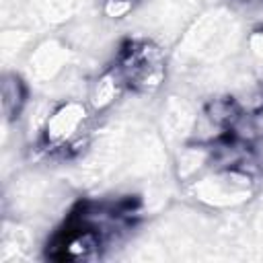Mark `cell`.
Listing matches in <instances>:
<instances>
[{"instance_id": "6da1fadb", "label": "cell", "mask_w": 263, "mask_h": 263, "mask_svg": "<svg viewBox=\"0 0 263 263\" xmlns=\"http://www.w3.org/2000/svg\"><path fill=\"white\" fill-rule=\"evenodd\" d=\"M121 70L132 86H138V88L158 86L162 78L160 51L150 43H132L129 49H125Z\"/></svg>"}]
</instances>
